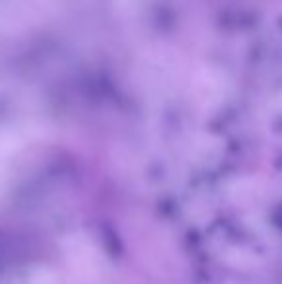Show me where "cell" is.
<instances>
[{
    "instance_id": "6da1fadb",
    "label": "cell",
    "mask_w": 282,
    "mask_h": 284,
    "mask_svg": "<svg viewBox=\"0 0 282 284\" xmlns=\"http://www.w3.org/2000/svg\"><path fill=\"white\" fill-rule=\"evenodd\" d=\"M101 240H103L105 249H107L109 255H112V257H120V255L124 253L122 240H120L118 232L112 228L111 224H103V226H101Z\"/></svg>"
},
{
    "instance_id": "7a4b0ae2",
    "label": "cell",
    "mask_w": 282,
    "mask_h": 284,
    "mask_svg": "<svg viewBox=\"0 0 282 284\" xmlns=\"http://www.w3.org/2000/svg\"><path fill=\"white\" fill-rule=\"evenodd\" d=\"M270 224H272L276 230L282 232V201L272 209V213H270Z\"/></svg>"
}]
</instances>
